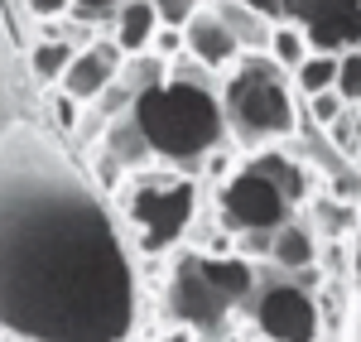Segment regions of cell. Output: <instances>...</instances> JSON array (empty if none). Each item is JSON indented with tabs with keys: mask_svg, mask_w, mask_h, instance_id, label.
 I'll list each match as a JSON object with an SVG mask.
<instances>
[{
	"mask_svg": "<svg viewBox=\"0 0 361 342\" xmlns=\"http://www.w3.org/2000/svg\"><path fill=\"white\" fill-rule=\"evenodd\" d=\"M0 323L34 342H126L135 323L106 207L34 135L0 145Z\"/></svg>",
	"mask_w": 361,
	"mask_h": 342,
	"instance_id": "obj_1",
	"label": "cell"
},
{
	"mask_svg": "<svg viewBox=\"0 0 361 342\" xmlns=\"http://www.w3.org/2000/svg\"><path fill=\"white\" fill-rule=\"evenodd\" d=\"M130 116H135L149 154L164 164H197L226 140V111L217 92L197 78H178V73L164 78L159 87H145Z\"/></svg>",
	"mask_w": 361,
	"mask_h": 342,
	"instance_id": "obj_2",
	"label": "cell"
},
{
	"mask_svg": "<svg viewBox=\"0 0 361 342\" xmlns=\"http://www.w3.org/2000/svg\"><path fill=\"white\" fill-rule=\"evenodd\" d=\"M222 111L226 126L236 130V140L246 145H265L279 140L299 126L294 111V92L284 83V68L270 54H241L236 58V73L222 92Z\"/></svg>",
	"mask_w": 361,
	"mask_h": 342,
	"instance_id": "obj_3",
	"label": "cell"
},
{
	"mask_svg": "<svg viewBox=\"0 0 361 342\" xmlns=\"http://www.w3.org/2000/svg\"><path fill=\"white\" fill-rule=\"evenodd\" d=\"M193 207L197 188L173 173H145L126 188V212H130L145 246H173L193 222Z\"/></svg>",
	"mask_w": 361,
	"mask_h": 342,
	"instance_id": "obj_4",
	"label": "cell"
},
{
	"mask_svg": "<svg viewBox=\"0 0 361 342\" xmlns=\"http://www.w3.org/2000/svg\"><path fill=\"white\" fill-rule=\"evenodd\" d=\"M289 212H294V202L284 198V188L255 159L231 173L222 183V193H217V222L231 236H241V231H279L289 222Z\"/></svg>",
	"mask_w": 361,
	"mask_h": 342,
	"instance_id": "obj_5",
	"label": "cell"
},
{
	"mask_svg": "<svg viewBox=\"0 0 361 342\" xmlns=\"http://www.w3.org/2000/svg\"><path fill=\"white\" fill-rule=\"evenodd\" d=\"M255 328L270 342H318L323 314H318V299L299 285H270L260 289L255 299Z\"/></svg>",
	"mask_w": 361,
	"mask_h": 342,
	"instance_id": "obj_6",
	"label": "cell"
},
{
	"mask_svg": "<svg viewBox=\"0 0 361 342\" xmlns=\"http://www.w3.org/2000/svg\"><path fill=\"white\" fill-rule=\"evenodd\" d=\"M226 309L231 304L222 299V289L202 275V260L197 256L178 260V270L169 280V314L178 323H188V328H217L226 318Z\"/></svg>",
	"mask_w": 361,
	"mask_h": 342,
	"instance_id": "obj_7",
	"label": "cell"
},
{
	"mask_svg": "<svg viewBox=\"0 0 361 342\" xmlns=\"http://www.w3.org/2000/svg\"><path fill=\"white\" fill-rule=\"evenodd\" d=\"M121 68H126V58H121V44L116 39H106V44H87V49H78V58L68 63V73H63V92L73 97V102H97L106 87L121 78Z\"/></svg>",
	"mask_w": 361,
	"mask_h": 342,
	"instance_id": "obj_8",
	"label": "cell"
},
{
	"mask_svg": "<svg viewBox=\"0 0 361 342\" xmlns=\"http://www.w3.org/2000/svg\"><path fill=\"white\" fill-rule=\"evenodd\" d=\"M183 44H188V54L202 68H231L241 58V44H236V34L226 29V20L217 10H197L193 20L183 25Z\"/></svg>",
	"mask_w": 361,
	"mask_h": 342,
	"instance_id": "obj_9",
	"label": "cell"
},
{
	"mask_svg": "<svg viewBox=\"0 0 361 342\" xmlns=\"http://www.w3.org/2000/svg\"><path fill=\"white\" fill-rule=\"evenodd\" d=\"M308 49L318 54H347V49H361V5H337V10H323L304 20Z\"/></svg>",
	"mask_w": 361,
	"mask_h": 342,
	"instance_id": "obj_10",
	"label": "cell"
},
{
	"mask_svg": "<svg viewBox=\"0 0 361 342\" xmlns=\"http://www.w3.org/2000/svg\"><path fill=\"white\" fill-rule=\"evenodd\" d=\"M159 34V15H154V0H121L116 10V44L121 54H145Z\"/></svg>",
	"mask_w": 361,
	"mask_h": 342,
	"instance_id": "obj_11",
	"label": "cell"
},
{
	"mask_svg": "<svg viewBox=\"0 0 361 342\" xmlns=\"http://www.w3.org/2000/svg\"><path fill=\"white\" fill-rule=\"evenodd\" d=\"M318 251H323V241H318V231L308 227V222H284V227L275 231V251H270V260H275L279 270H308V265H318Z\"/></svg>",
	"mask_w": 361,
	"mask_h": 342,
	"instance_id": "obj_12",
	"label": "cell"
},
{
	"mask_svg": "<svg viewBox=\"0 0 361 342\" xmlns=\"http://www.w3.org/2000/svg\"><path fill=\"white\" fill-rule=\"evenodd\" d=\"M217 15L226 20V29L236 34V44H241V54H265L270 49V20L260 15V10H250L246 0H217Z\"/></svg>",
	"mask_w": 361,
	"mask_h": 342,
	"instance_id": "obj_13",
	"label": "cell"
},
{
	"mask_svg": "<svg viewBox=\"0 0 361 342\" xmlns=\"http://www.w3.org/2000/svg\"><path fill=\"white\" fill-rule=\"evenodd\" d=\"M202 260V275L222 289L226 304H241L250 289H255V270H250L246 256H197Z\"/></svg>",
	"mask_w": 361,
	"mask_h": 342,
	"instance_id": "obj_14",
	"label": "cell"
},
{
	"mask_svg": "<svg viewBox=\"0 0 361 342\" xmlns=\"http://www.w3.org/2000/svg\"><path fill=\"white\" fill-rule=\"evenodd\" d=\"M357 222H361L357 202H342V198H313L308 202V227L318 231V241H342Z\"/></svg>",
	"mask_w": 361,
	"mask_h": 342,
	"instance_id": "obj_15",
	"label": "cell"
},
{
	"mask_svg": "<svg viewBox=\"0 0 361 342\" xmlns=\"http://www.w3.org/2000/svg\"><path fill=\"white\" fill-rule=\"evenodd\" d=\"M73 58H78V44H73V39H39V44L29 49V73L44 87H58Z\"/></svg>",
	"mask_w": 361,
	"mask_h": 342,
	"instance_id": "obj_16",
	"label": "cell"
},
{
	"mask_svg": "<svg viewBox=\"0 0 361 342\" xmlns=\"http://www.w3.org/2000/svg\"><path fill=\"white\" fill-rule=\"evenodd\" d=\"M102 149H111L126 169H140V164H149V159H154V154H149V145H145V135H140L135 116L111 121V130H106V145H102Z\"/></svg>",
	"mask_w": 361,
	"mask_h": 342,
	"instance_id": "obj_17",
	"label": "cell"
},
{
	"mask_svg": "<svg viewBox=\"0 0 361 342\" xmlns=\"http://www.w3.org/2000/svg\"><path fill=\"white\" fill-rule=\"evenodd\" d=\"M255 164L275 178L279 188H284V198L294 202H308V164H299V159H289V154H255Z\"/></svg>",
	"mask_w": 361,
	"mask_h": 342,
	"instance_id": "obj_18",
	"label": "cell"
},
{
	"mask_svg": "<svg viewBox=\"0 0 361 342\" xmlns=\"http://www.w3.org/2000/svg\"><path fill=\"white\" fill-rule=\"evenodd\" d=\"M337 68H342V54H313L294 68V87H299V97H313V92H328L337 87Z\"/></svg>",
	"mask_w": 361,
	"mask_h": 342,
	"instance_id": "obj_19",
	"label": "cell"
},
{
	"mask_svg": "<svg viewBox=\"0 0 361 342\" xmlns=\"http://www.w3.org/2000/svg\"><path fill=\"white\" fill-rule=\"evenodd\" d=\"M265 54L275 58L279 68H289V73H294V68H299V63L313 54V49H308L304 25H294V20H279V25L270 29V49H265Z\"/></svg>",
	"mask_w": 361,
	"mask_h": 342,
	"instance_id": "obj_20",
	"label": "cell"
},
{
	"mask_svg": "<svg viewBox=\"0 0 361 342\" xmlns=\"http://www.w3.org/2000/svg\"><path fill=\"white\" fill-rule=\"evenodd\" d=\"M304 102H308L304 121H313V126H337L342 116L352 111V102H347L337 87H328V92H313V97H304Z\"/></svg>",
	"mask_w": 361,
	"mask_h": 342,
	"instance_id": "obj_21",
	"label": "cell"
},
{
	"mask_svg": "<svg viewBox=\"0 0 361 342\" xmlns=\"http://www.w3.org/2000/svg\"><path fill=\"white\" fill-rule=\"evenodd\" d=\"M337 92H342L352 106H361V49H347V54H342V68H337Z\"/></svg>",
	"mask_w": 361,
	"mask_h": 342,
	"instance_id": "obj_22",
	"label": "cell"
},
{
	"mask_svg": "<svg viewBox=\"0 0 361 342\" xmlns=\"http://www.w3.org/2000/svg\"><path fill=\"white\" fill-rule=\"evenodd\" d=\"M197 10H202V0H154L159 25H173V29H183V25L197 15Z\"/></svg>",
	"mask_w": 361,
	"mask_h": 342,
	"instance_id": "obj_23",
	"label": "cell"
},
{
	"mask_svg": "<svg viewBox=\"0 0 361 342\" xmlns=\"http://www.w3.org/2000/svg\"><path fill=\"white\" fill-rule=\"evenodd\" d=\"M337 5H361V0H284V20L304 25V20L323 15V10H337Z\"/></svg>",
	"mask_w": 361,
	"mask_h": 342,
	"instance_id": "obj_24",
	"label": "cell"
},
{
	"mask_svg": "<svg viewBox=\"0 0 361 342\" xmlns=\"http://www.w3.org/2000/svg\"><path fill=\"white\" fill-rule=\"evenodd\" d=\"M159 58H178L188 44H183V29H173V25H159V34H154V44H149Z\"/></svg>",
	"mask_w": 361,
	"mask_h": 342,
	"instance_id": "obj_25",
	"label": "cell"
},
{
	"mask_svg": "<svg viewBox=\"0 0 361 342\" xmlns=\"http://www.w3.org/2000/svg\"><path fill=\"white\" fill-rule=\"evenodd\" d=\"M236 241H241V256H246V260L270 256V251H275V231H241Z\"/></svg>",
	"mask_w": 361,
	"mask_h": 342,
	"instance_id": "obj_26",
	"label": "cell"
},
{
	"mask_svg": "<svg viewBox=\"0 0 361 342\" xmlns=\"http://www.w3.org/2000/svg\"><path fill=\"white\" fill-rule=\"evenodd\" d=\"M25 10L34 15V20H58V15L73 10V0H25Z\"/></svg>",
	"mask_w": 361,
	"mask_h": 342,
	"instance_id": "obj_27",
	"label": "cell"
},
{
	"mask_svg": "<svg viewBox=\"0 0 361 342\" xmlns=\"http://www.w3.org/2000/svg\"><path fill=\"white\" fill-rule=\"evenodd\" d=\"M73 10H78L82 20H102V15L121 10V0H73Z\"/></svg>",
	"mask_w": 361,
	"mask_h": 342,
	"instance_id": "obj_28",
	"label": "cell"
},
{
	"mask_svg": "<svg viewBox=\"0 0 361 342\" xmlns=\"http://www.w3.org/2000/svg\"><path fill=\"white\" fill-rule=\"evenodd\" d=\"M250 10H260L265 20H284V0H246Z\"/></svg>",
	"mask_w": 361,
	"mask_h": 342,
	"instance_id": "obj_29",
	"label": "cell"
},
{
	"mask_svg": "<svg viewBox=\"0 0 361 342\" xmlns=\"http://www.w3.org/2000/svg\"><path fill=\"white\" fill-rule=\"evenodd\" d=\"M352 270H357V275H361V246H357V251H352Z\"/></svg>",
	"mask_w": 361,
	"mask_h": 342,
	"instance_id": "obj_30",
	"label": "cell"
},
{
	"mask_svg": "<svg viewBox=\"0 0 361 342\" xmlns=\"http://www.w3.org/2000/svg\"><path fill=\"white\" fill-rule=\"evenodd\" d=\"M0 342H5V338H0Z\"/></svg>",
	"mask_w": 361,
	"mask_h": 342,
	"instance_id": "obj_31",
	"label": "cell"
},
{
	"mask_svg": "<svg viewBox=\"0 0 361 342\" xmlns=\"http://www.w3.org/2000/svg\"><path fill=\"white\" fill-rule=\"evenodd\" d=\"M357 207H361V202H357Z\"/></svg>",
	"mask_w": 361,
	"mask_h": 342,
	"instance_id": "obj_32",
	"label": "cell"
}]
</instances>
